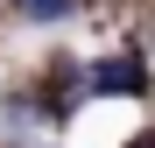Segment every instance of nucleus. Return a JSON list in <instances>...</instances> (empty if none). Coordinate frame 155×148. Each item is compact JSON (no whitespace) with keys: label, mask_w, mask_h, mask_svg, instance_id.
Listing matches in <instances>:
<instances>
[{"label":"nucleus","mask_w":155,"mask_h":148,"mask_svg":"<svg viewBox=\"0 0 155 148\" xmlns=\"http://www.w3.org/2000/svg\"><path fill=\"white\" fill-rule=\"evenodd\" d=\"M28 14H71V0H21Z\"/></svg>","instance_id":"nucleus-1"}]
</instances>
